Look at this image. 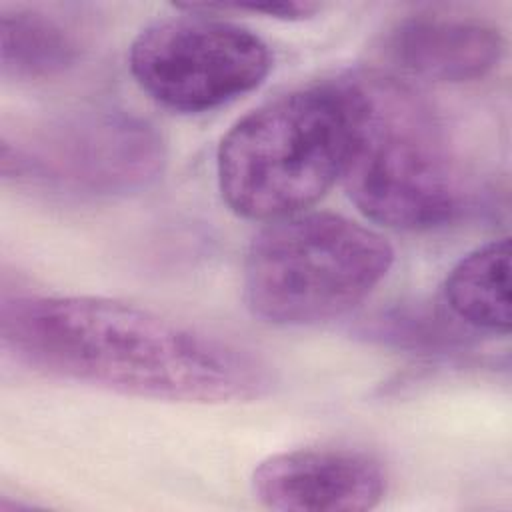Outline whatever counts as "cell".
I'll return each instance as SVG.
<instances>
[{"label":"cell","instance_id":"obj_1","mask_svg":"<svg viewBox=\"0 0 512 512\" xmlns=\"http://www.w3.org/2000/svg\"><path fill=\"white\" fill-rule=\"evenodd\" d=\"M2 344L18 362L110 392L188 404L248 402L272 386L250 350L154 310L96 296L2 304Z\"/></svg>","mask_w":512,"mask_h":512},{"label":"cell","instance_id":"obj_2","mask_svg":"<svg viewBox=\"0 0 512 512\" xmlns=\"http://www.w3.org/2000/svg\"><path fill=\"white\" fill-rule=\"evenodd\" d=\"M348 100V152L342 182L370 220L394 230L452 222L466 186L442 120L430 102L390 72L338 78Z\"/></svg>","mask_w":512,"mask_h":512},{"label":"cell","instance_id":"obj_3","mask_svg":"<svg viewBox=\"0 0 512 512\" xmlns=\"http://www.w3.org/2000/svg\"><path fill=\"white\" fill-rule=\"evenodd\" d=\"M348 130L340 80L254 108L218 146L216 174L224 202L238 216L262 222L304 212L342 176Z\"/></svg>","mask_w":512,"mask_h":512},{"label":"cell","instance_id":"obj_4","mask_svg":"<svg viewBox=\"0 0 512 512\" xmlns=\"http://www.w3.org/2000/svg\"><path fill=\"white\" fill-rule=\"evenodd\" d=\"M392 262L394 250L376 230L332 212H298L252 238L244 300L270 324H322L356 308Z\"/></svg>","mask_w":512,"mask_h":512},{"label":"cell","instance_id":"obj_5","mask_svg":"<svg viewBox=\"0 0 512 512\" xmlns=\"http://www.w3.org/2000/svg\"><path fill=\"white\" fill-rule=\"evenodd\" d=\"M154 20L130 44L128 66L158 104L186 114L220 108L258 88L272 68L266 42L196 4Z\"/></svg>","mask_w":512,"mask_h":512},{"label":"cell","instance_id":"obj_6","mask_svg":"<svg viewBox=\"0 0 512 512\" xmlns=\"http://www.w3.org/2000/svg\"><path fill=\"white\" fill-rule=\"evenodd\" d=\"M164 164L160 134L122 110H84L22 140L2 136V174L16 182L84 196L146 188Z\"/></svg>","mask_w":512,"mask_h":512},{"label":"cell","instance_id":"obj_7","mask_svg":"<svg viewBox=\"0 0 512 512\" xmlns=\"http://www.w3.org/2000/svg\"><path fill=\"white\" fill-rule=\"evenodd\" d=\"M260 504L284 512H364L386 494V472L352 448H298L262 460L252 474Z\"/></svg>","mask_w":512,"mask_h":512},{"label":"cell","instance_id":"obj_8","mask_svg":"<svg viewBox=\"0 0 512 512\" xmlns=\"http://www.w3.org/2000/svg\"><path fill=\"white\" fill-rule=\"evenodd\" d=\"M504 48V36L492 22L450 12L404 16L382 40V54L398 72L442 84L488 76L500 64Z\"/></svg>","mask_w":512,"mask_h":512},{"label":"cell","instance_id":"obj_9","mask_svg":"<svg viewBox=\"0 0 512 512\" xmlns=\"http://www.w3.org/2000/svg\"><path fill=\"white\" fill-rule=\"evenodd\" d=\"M446 310L466 328L510 330V240H492L466 254L444 280Z\"/></svg>","mask_w":512,"mask_h":512},{"label":"cell","instance_id":"obj_10","mask_svg":"<svg viewBox=\"0 0 512 512\" xmlns=\"http://www.w3.org/2000/svg\"><path fill=\"white\" fill-rule=\"evenodd\" d=\"M78 54L76 38L52 16L28 8L0 12V66L6 80L60 76L76 64Z\"/></svg>","mask_w":512,"mask_h":512},{"label":"cell","instance_id":"obj_11","mask_svg":"<svg viewBox=\"0 0 512 512\" xmlns=\"http://www.w3.org/2000/svg\"><path fill=\"white\" fill-rule=\"evenodd\" d=\"M470 328L460 324L452 314H442L438 310L422 306L394 308L380 312L370 318L362 334L380 344H392L398 348L412 350H446L466 342Z\"/></svg>","mask_w":512,"mask_h":512},{"label":"cell","instance_id":"obj_12","mask_svg":"<svg viewBox=\"0 0 512 512\" xmlns=\"http://www.w3.org/2000/svg\"><path fill=\"white\" fill-rule=\"evenodd\" d=\"M210 12H250L280 20H302L310 18L318 6L308 2H246V4H196Z\"/></svg>","mask_w":512,"mask_h":512}]
</instances>
